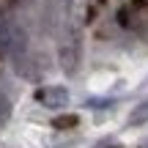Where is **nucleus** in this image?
Here are the masks:
<instances>
[{
	"label": "nucleus",
	"instance_id": "obj_1",
	"mask_svg": "<svg viewBox=\"0 0 148 148\" xmlns=\"http://www.w3.org/2000/svg\"><path fill=\"white\" fill-rule=\"evenodd\" d=\"M0 52L8 55L11 60L25 58L27 52V36L16 22H11L8 16L0 11Z\"/></svg>",
	"mask_w": 148,
	"mask_h": 148
},
{
	"label": "nucleus",
	"instance_id": "obj_2",
	"mask_svg": "<svg viewBox=\"0 0 148 148\" xmlns=\"http://www.w3.org/2000/svg\"><path fill=\"white\" fill-rule=\"evenodd\" d=\"M58 55H60V63H63L66 74L77 71V63H79V38H77V33H69V36L60 41Z\"/></svg>",
	"mask_w": 148,
	"mask_h": 148
},
{
	"label": "nucleus",
	"instance_id": "obj_3",
	"mask_svg": "<svg viewBox=\"0 0 148 148\" xmlns=\"http://www.w3.org/2000/svg\"><path fill=\"white\" fill-rule=\"evenodd\" d=\"M36 101H41V104L49 107V110H58V107L69 104V90H66L63 85H49V88L36 90Z\"/></svg>",
	"mask_w": 148,
	"mask_h": 148
},
{
	"label": "nucleus",
	"instance_id": "obj_4",
	"mask_svg": "<svg viewBox=\"0 0 148 148\" xmlns=\"http://www.w3.org/2000/svg\"><path fill=\"white\" fill-rule=\"evenodd\" d=\"M143 123H148V99L140 101V104L129 112V126H143Z\"/></svg>",
	"mask_w": 148,
	"mask_h": 148
},
{
	"label": "nucleus",
	"instance_id": "obj_5",
	"mask_svg": "<svg viewBox=\"0 0 148 148\" xmlns=\"http://www.w3.org/2000/svg\"><path fill=\"white\" fill-rule=\"evenodd\" d=\"M74 126H79V118L77 115H58V118H52V129L66 132V129H74Z\"/></svg>",
	"mask_w": 148,
	"mask_h": 148
},
{
	"label": "nucleus",
	"instance_id": "obj_6",
	"mask_svg": "<svg viewBox=\"0 0 148 148\" xmlns=\"http://www.w3.org/2000/svg\"><path fill=\"white\" fill-rule=\"evenodd\" d=\"M118 25H121V27H132V25H134L132 8H118Z\"/></svg>",
	"mask_w": 148,
	"mask_h": 148
},
{
	"label": "nucleus",
	"instance_id": "obj_7",
	"mask_svg": "<svg viewBox=\"0 0 148 148\" xmlns=\"http://www.w3.org/2000/svg\"><path fill=\"white\" fill-rule=\"evenodd\" d=\"M8 115H11V101L5 99L3 93H0V126H3V123L8 121Z\"/></svg>",
	"mask_w": 148,
	"mask_h": 148
},
{
	"label": "nucleus",
	"instance_id": "obj_8",
	"mask_svg": "<svg viewBox=\"0 0 148 148\" xmlns=\"http://www.w3.org/2000/svg\"><path fill=\"white\" fill-rule=\"evenodd\" d=\"M110 104H112L110 99H90V101H88L90 110H101V107H110Z\"/></svg>",
	"mask_w": 148,
	"mask_h": 148
},
{
	"label": "nucleus",
	"instance_id": "obj_9",
	"mask_svg": "<svg viewBox=\"0 0 148 148\" xmlns=\"http://www.w3.org/2000/svg\"><path fill=\"white\" fill-rule=\"evenodd\" d=\"M132 11H140V8H145V0H132V5H129Z\"/></svg>",
	"mask_w": 148,
	"mask_h": 148
},
{
	"label": "nucleus",
	"instance_id": "obj_10",
	"mask_svg": "<svg viewBox=\"0 0 148 148\" xmlns=\"http://www.w3.org/2000/svg\"><path fill=\"white\" fill-rule=\"evenodd\" d=\"M143 148H148V140H145V145H143Z\"/></svg>",
	"mask_w": 148,
	"mask_h": 148
}]
</instances>
